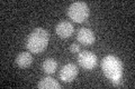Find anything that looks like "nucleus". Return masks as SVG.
<instances>
[{"label":"nucleus","mask_w":135,"mask_h":89,"mask_svg":"<svg viewBox=\"0 0 135 89\" xmlns=\"http://www.w3.org/2000/svg\"><path fill=\"white\" fill-rule=\"evenodd\" d=\"M42 68H43V71L45 74L52 75V74L55 73L56 69H57V62H56L55 59L47 58V59L44 60L43 65H42Z\"/></svg>","instance_id":"nucleus-10"},{"label":"nucleus","mask_w":135,"mask_h":89,"mask_svg":"<svg viewBox=\"0 0 135 89\" xmlns=\"http://www.w3.org/2000/svg\"><path fill=\"white\" fill-rule=\"evenodd\" d=\"M79 70L73 63H66L60 70V79L63 82H72L78 76Z\"/></svg>","instance_id":"nucleus-5"},{"label":"nucleus","mask_w":135,"mask_h":89,"mask_svg":"<svg viewBox=\"0 0 135 89\" xmlns=\"http://www.w3.org/2000/svg\"><path fill=\"white\" fill-rule=\"evenodd\" d=\"M70 51L73 52V54H79L80 52V46L77 44V42H73V44L70 46Z\"/></svg>","instance_id":"nucleus-11"},{"label":"nucleus","mask_w":135,"mask_h":89,"mask_svg":"<svg viewBox=\"0 0 135 89\" xmlns=\"http://www.w3.org/2000/svg\"><path fill=\"white\" fill-rule=\"evenodd\" d=\"M50 35L43 28H36L29 33L26 40V48L31 54H41L49 45Z\"/></svg>","instance_id":"nucleus-2"},{"label":"nucleus","mask_w":135,"mask_h":89,"mask_svg":"<svg viewBox=\"0 0 135 89\" xmlns=\"http://www.w3.org/2000/svg\"><path fill=\"white\" fill-rule=\"evenodd\" d=\"M101 69H103L104 75L106 76L107 79L114 86L116 87L122 86L124 66L119 58L113 56V55H108L101 61Z\"/></svg>","instance_id":"nucleus-1"},{"label":"nucleus","mask_w":135,"mask_h":89,"mask_svg":"<svg viewBox=\"0 0 135 89\" xmlns=\"http://www.w3.org/2000/svg\"><path fill=\"white\" fill-rule=\"evenodd\" d=\"M37 87L41 89H60L61 85L52 77H45L37 84Z\"/></svg>","instance_id":"nucleus-9"},{"label":"nucleus","mask_w":135,"mask_h":89,"mask_svg":"<svg viewBox=\"0 0 135 89\" xmlns=\"http://www.w3.org/2000/svg\"><path fill=\"white\" fill-rule=\"evenodd\" d=\"M55 31H56V35L60 38L68 39L74 32V28H73V25L69 22V21H61V22H59L56 25Z\"/></svg>","instance_id":"nucleus-6"},{"label":"nucleus","mask_w":135,"mask_h":89,"mask_svg":"<svg viewBox=\"0 0 135 89\" xmlns=\"http://www.w3.org/2000/svg\"><path fill=\"white\" fill-rule=\"evenodd\" d=\"M33 62V57H32V54L31 52H27V51H23L20 52L18 56L16 58V63L19 68H28L29 66L32 65Z\"/></svg>","instance_id":"nucleus-8"},{"label":"nucleus","mask_w":135,"mask_h":89,"mask_svg":"<svg viewBox=\"0 0 135 89\" xmlns=\"http://www.w3.org/2000/svg\"><path fill=\"white\" fill-rule=\"evenodd\" d=\"M77 39L80 44H82L84 46H90L95 42L96 37H95V33L90 29L81 28L77 33Z\"/></svg>","instance_id":"nucleus-7"},{"label":"nucleus","mask_w":135,"mask_h":89,"mask_svg":"<svg viewBox=\"0 0 135 89\" xmlns=\"http://www.w3.org/2000/svg\"><path fill=\"white\" fill-rule=\"evenodd\" d=\"M78 63L83 69L91 70L97 66L98 59H97V56L94 52L84 50V51H81L78 55Z\"/></svg>","instance_id":"nucleus-4"},{"label":"nucleus","mask_w":135,"mask_h":89,"mask_svg":"<svg viewBox=\"0 0 135 89\" xmlns=\"http://www.w3.org/2000/svg\"><path fill=\"white\" fill-rule=\"evenodd\" d=\"M89 7L83 1H75L68 8V17L77 23L84 22L89 18Z\"/></svg>","instance_id":"nucleus-3"}]
</instances>
